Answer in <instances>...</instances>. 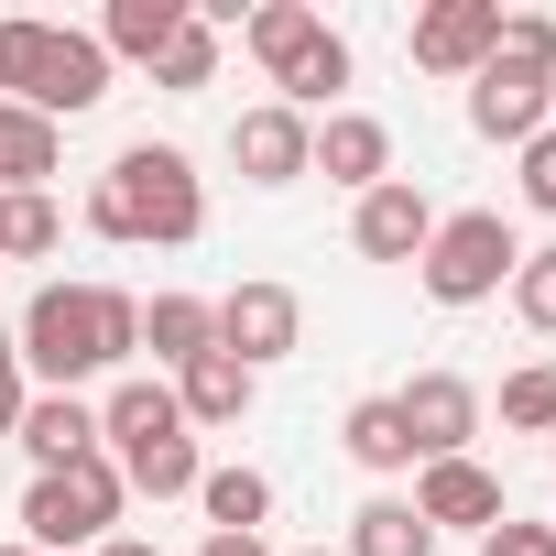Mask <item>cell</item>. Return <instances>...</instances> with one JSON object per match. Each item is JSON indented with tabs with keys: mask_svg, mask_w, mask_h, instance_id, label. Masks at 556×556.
<instances>
[{
	"mask_svg": "<svg viewBox=\"0 0 556 556\" xmlns=\"http://www.w3.org/2000/svg\"><path fill=\"white\" fill-rule=\"evenodd\" d=\"M12 350H23V382L77 393V382H99V371H121V361L142 350V306H131L121 285H45V295L23 306Z\"/></svg>",
	"mask_w": 556,
	"mask_h": 556,
	"instance_id": "6da1fadb",
	"label": "cell"
},
{
	"mask_svg": "<svg viewBox=\"0 0 556 556\" xmlns=\"http://www.w3.org/2000/svg\"><path fill=\"white\" fill-rule=\"evenodd\" d=\"M88 229L99 240H153V251H186L207 229V186L175 142H131L99 186H88Z\"/></svg>",
	"mask_w": 556,
	"mask_h": 556,
	"instance_id": "7a4b0ae2",
	"label": "cell"
},
{
	"mask_svg": "<svg viewBox=\"0 0 556 556\" xmlns=\"http://www.w3.org/2000/svg\"><path fill=\"white\" fill-rule=\"evenodd\" d=\"M121 513H131V491H121V469H110V447H99V458L34 469V491H23V545H34V556H77V545H110Z\"/></svg>",
	"mask_w": 556,
	"mask_h": 556,
	"instance_id": "3957f363",
	"label": "cell"
},
{
	"mask_svg": "<svg viewBox=\"0 0 556 556\" xmlns=\"http://www.w3.org/2000/svg\"><path fill=\"white\" fill-rule=\"evenodd\" d=\"M513 262H523V240H513L502 207H447L437 240L415 251V285H426L437 306H491V295L513 285Z\"/></svg>",
	"mask_w": 556,
	"mask_h": 556,
	"instance_id": "277c9868",
	"label": "cell"
},
{
	"mask_svg": "<svg viewBox=\"0 0 556 556\" xmlns=\"http://www.w3.org/2000/svg\"><path fill=\"white\" fill-rule=\"evenodd\" d=\"M218 350H229L240 371L295 361V350H306V295H295V285H273V273L229 285V295H218Z\"/></svg>",
	"mask_w": 556,
	"mask_h": 556,
	"instance_id": "5b68a950",
	"label": "cell"
},
{
	"mask_svg": "<svg viewBox=\"0 0 556 556\" xmlns=\"http://www.w3.org/2000/svg\"><path fill=\"white\" fill-rule=\"evenodd\" d=\"M393 415H404V437H415V469L426 458H469V437H480V382L469 371H415L404 393H393Z\"/></svg>",
	"mask_w": 556,
	"mask_h": 556,
	"instance_id": "8992f818",
	"label": "cell"
},
{
	"mask_svg": "<svg viewBox=\"0 0 556 556\" xmlns=\"http://www.w3.org/2000/svg\"><path fill=\"white\" fill-rule=\"evenodd\" d=\"M491 45H502V0H437V12H415V45H404V55H415L426 77H458V88H469V77L491 66Z\"/></svg>",
	"mask_w": 556,
	"mask_h": 556,
	"instance_id": "52a82bcc",
	"label": "cell"
},
{
	"mask_svg": "<svg viewBox=\"0 0 556 556\" xmlns=\"http://www.w3.org/2000/svg\"><path fill=\"white\" fill-rule=\"evenodd\" d=\"M99 99H110V45L55 23V34H45V66H34V99H23V110H34V121H88Z\"/></svg>",
	"mask_w": 556,
	"mask_h": 556,
	"instance_id": "ba28073f",
	"label": "cell"
},
{
	"mask_svg": "<svg viewBox=\"0 0 556 556\" xmlns=\"http://www.w3.org/2000/svg\"><path fill=\"white\" fill-rule=\"evenodd\" d=\"M229 164H240L251 186H295V175L317 164V121H306V110H285V99H262V110H240V121H229Z\"/></svg>",
	"mask_w": 556,
	"mask_h": 556,
	"instance_id": "9c48e42d",
	"label": "cell"
},
{
	"mask_svg": "<svg viewBox=\"0 0 556 556\" xmlns=\"http://www.w3.org/2000/svg\"><path fill=\"white\" fill-rule=\"evenodd\" d=\"M437 240V197L415 186V175H393V186H371L361 207H350V251L361 262H415Z\"/></svg>",
	"mask_w": 556,
	"mask_h": 556,
	"instance_id": "30bf717a",
	"label": "cell"
},
{
	"mask_svg": "<svg viewBox=\"0 0 556 556\" xmlns=\"http://www.w3.org/2000/svg\"><path fill=\"white\" fill-rule=\"evenodd\" d=\"M306 175H328V186L371 197V186H393V131H382L371 110H328V121H317V164H306Z\"/></svg>",
	"mask_w": 556,
	"mask_h": 556,
	"instance_id": "8fae6325",
	"label": "cell"
},
{
	"mask_svg": "<svg viewBox=\"0 0 556 556\" xmlns=\"http://www.w3.org/2000/svg\"><path fill=\"white\" fill-rule=\"evenodd\" d=\"M415 513H426V534H437V523L491 534V523H502V480H491L480 458H426V469H415Z\"/></svg>",
	"mask_w": 556,
	"mask_h": 556,
	"instance_id": "7c38bea8",
	"label": "cell"
},
{
	"mask_svg": "<svg viewBox=\"0 0 556 556\" xmlns=\"http://www.w3.org/2000/svg\"><path fill=\"white\" fill-rule=\"evenodd\" d=\"M12 447H23L34 469L99 458V404H88V393H34V404H23V426H12Z\"/></svg>",
	"mask_w": 556,
	"mask_h": 556,
	"instance_id": "4fadbf2b",
	"label": "cell"
},
{
	"mask_svg": "<svg viewBox=\"0 0 556 556\" xmlns=\"http://www.w3.org/2000/svg\"><path fill=\"white\" fill-rule=\"evenodd\" d=\"M469 131H480V142H513V153H523V142L545 131V77L480 66V77H469Z\"/></svg>",
	"mask_w": 556,
	"mask_h": 556,
	"instance_id": "5bb4252c",
	"label": "cell"
},
{
	"mask_svg": "<svg viewBox=\"0 0 556 556\" xmlns=\"http://www.w3.org/2000/svg\"><path fill=\"white\" fill-rule=\"evenodd\" d=\"M251 393H262V371H240L229 350H197V361L175 371V415H186V426H240Z\"/></svg>",
	"mask_w": 556,
	"mask_h": 556,
	"instance_id": "9a60e30c",
	"label": "cell"
},
{
	"mask_svg": "<svg viewBox=\"0 0 556 556\" xmlns=\"http://www.w3.org/2000/svg\"><path fill=\"white\" fill-rule=\"evenodd\" d=\"M55 164H66L55 121H34V110L0 99V197H45V186H55Z\"/></svg>",
	"mask_w": 556,
	"mask_h": 556,
	"instance_id": "2e32d148",
	"label": "cell"
},
{
	"mask_svg": "<svg viewBox=\"0 0 556 556\" xmlns=\"http://www.w3.org/2000/svg\"><path fill=\"white\" fill-rule=\"evenodd\" d=\"M186 12H197V0H110V12H99V45H110V66L131 55V66H153L175 34H186Z\"/></svg>",
	"mask_w": 556,
	"mask_h": 556,
	"instance_id": "e0dca14e",
	"label": "cell"
},
{
	"mask_svg": "<svg viewBox=\"0 0 556 556\" xmlns=\"http://www.w3.org/2000/svg\"><path fill=\"white\" fill-rule=\"evenodd\" d=\"M339 88H350V45H339L328 23H317V34H306L285 66H273V99H285V110H328Z\"/></svg>",
	"mask_w": 556,
	"mask_h": 556,
	"instance_id": "ac0fdd59",
	"label": "cell"
},
{
	"mask_svg": "<svg viewBox=\"0 0 556 556\" xmlns=\"http://www.w3.org/2000/svg\"><path fill=\"white\" fill-rule=\"evenodd\" d=\"M142 350H153L164 371H186L197 350H218V306H207V295H153V306H142Z\"/></svg>",
	"mask_w": 556,
	"mask_h": 556,
	"instance_id": "d6986e66",
	"label": "cell"
},
{
	"mask_svg": "<svg viewBox=\"0 0 556 556\" xmlns=\"http://www.w3.org/2000/svg\"><path fill=\"white\" fill-rule=\"evenodd\" d=\"M339 447L371 469V480H393V469H415V437H404V415H393V393H361L350 415H339Z\"/></svg>",
	"mask_w": 556,
	"mask_h": 556,
	"instance_id": "ffe728a7",
	"label": "cell"
},
{
	"mask_svg": "<svg viewBox=\"0 0 556 556\" xmlns=\"http://www.w3.org/2000/svg\"><path fill=\"white\" fill-rule=\"evenodd\" d=\"M339 556H437V534H426V513H415V502L371 491V502L350 513V545H339Z\"/></svg>",
	"mask_w": 556,
	"mask_h": 556,
	"instance_id": "44dd1931",
	"label": "cell"
},
{
	"mask_svg": "<svg viewBox=\"0 0 556 556\" xmlns=\"http://www.w3.org/2000/svg\"><path fill=\"white\" fill-rule=\"evenodd\" d=\"M197 502H207V534H262L273 523V480L262 469H207Z\"/></svg>",
	"mask_w": 556,
	"mask_h": 556,
	"instance_id": "7402d4cb",
	"label": "cell"
},
{
	"mask_svg": "<svg viewBox=\"0 0 556 556\" xmlns=\"http://www.w3.org/2000/svg\"><path fill=\"white\" fill-rule=\"evenodd\" d=\"M306 34H317V12H306V0H262V12H240V45H251V66H262V77L285 66Z\"/></svg>",
	"mask_w": 556,
	"mask_h": 556,
	"instance_id": "603a6c76",
	"label": "cell"
},
{
	"mask_svg": "<svg viewBox=\"0 0 556 556\" xmlns=\"http://www.w3.org/2000/svg\"><path fill=\"white\" fill-rule=\"evenodd\" d=\"M153 88H175V99H197V88H218V23H197L186 12V34L153 55Z\"/></svg>",
	"mask_w": 556,
	"mask_h": 556,
	"instance_id": "cb8c5ba5",
	"label": "cell"
},
{
	"mask_svg": "<svg viewBox=\"0 0 556 556\" xmlns=\"http://www.w3.org/2000/svg\"><path fill=\"white\" fill-rule=\"evenodd\" d=\"M66 240V207L55 197H0V262H45Z\"/></svg>",
	"mask_w": 556,
	"mask_h": 556,
	"instance_id": "d4e9b609",
	"label": "cell"
},
{
	"mask_svg": "<svg viewBox=\"0 0 556 556\" xmlns=\"http://www.w3.org/2000/svg\"><path fill=\"white\" fill-rule=\"evenodd\" d=\"M491 66H513V77H545V88H556V12H502Z\"/></svg>",
	"mask_w": 556,
	"mask_h": 556,
	"instance_id": "484cf974",
	"label": "cell"
},
{
	"mask_svg": "<svg viewBox=\"0 0 556 556\" xmlns=\"http://www.w3.org/2000/svg\"><path fill=\"white\" fill-rule=\"evenodd\" d=\"M502 426H523V437H556V361H523V371H502Z\"/></svg>",
	"mask_w": 556,
	"mask_h": 556,
	"instance_id": "4316f807",
	"label": "cell"
},
{
	"mask_svg": "<svg viewBox=\"0 0 556 556\" xmlns=\"http://www.w3.org/2000/svg\"><path fill=\"white\" fill-rule=\"evenodd\" d=\"M45 34H55V23H34V12H12V23H0V99H12V110L34 99V66H45Z\"/></svg>",
	"mask_w": 556,
	"mask_h": 556,
	"instance_id": "83f0119b",
	"label": "cell"
},
{
	"mask_svg": "<svg viewBox=\"0 0 556 556\" xmlns=\"http://www.w3.org/2000/svg\"><path fill=\"white\" fill-rule=\"evenodd\" d=\"M513 317H523L534 339H556V251H523V262H513Z\"/></svg>",
	"mask_w": 556,
	"mask_h": 556,
	"instance_id": "f1b7e54d",
	"label": "cell"
},
{
	"mask_svg": "<svg viewBox=\"0 0 556 556\" xmlns=\"http://www.w3.org/2000/svg\"><path fill=\"white\" fill-rule=\"evenodd\" d=\"M523 207H545V218H556V121L523 142Z\"/></svg>",
	"mask_w": 556,
	"mask_h": 556,
	"instance_id": "f546056e",
	"label": "cell"
},
{
	"mask_svg": "<svg viewBox=\"0 0 556 556\" xmlns=\"http://www.w3.org/2000/svg\"><path fill=\"white\" fill-rule=\"evenodd\" d=\"M480 556H556V534H545V523H513V513H502V523L480 534Z\"/></svg>",
	"mask_w": 556,
	"mask_h": 556,
	"instance_id": "4dcf8cb0",
	"label": "cell"
},
{
	"mask_svg": "<svg viewBox=\"0 0 556 556\" xmlns=\"http://www.w3.org/2000/svg\"><path fill=\"white\" fill-rule=\"evenodd\" d=\"M23 404H34V382H23V361H0V437L23 426Z\"/></svg>",
	"mask_w": 556,
	"mask_h": 556,
	"instance_id": "1f68e13d",
	"label": "cell"
},
{
	"mask_svg": "<svg viewBox=\"0 0 556 556\" xmlns=\"http://www.w3.org/2000/svg\"><path fill=\"white\" fill-rule=\"evenodd\" d=\"M197 556H273V545H262V534H207Z\"/></svg>",
	"mask_w": 556,
	"mask_h": 556,
	"instance_id": "d6a6232c",
	"label": "cell"
},
{
	"mask_svg": "<svg viewBox=\"0 0 556 556\" xmlns=\"http://www.w3.org/2000/svg\"><path fill=\"white\" fill-rule=\"evenodd\" d=\"M88 556H164V545H142V534H110V545H88Z\"/></svg>",
	"mask_w": 556,
	"mask_h": 556,
	"instance_id": "836d02e7",
	"label": "cell"
},
{
	"mask_svg": "<svg viewBox=\"0 0 556 556\" xmlns=\"http://www.w3.org/2000/svg\"><path fill=\"white\" fill-rule=\"evenodd\" d=\"M0 556H34V545H0Z\"/></svg>",
	"mask_w": 556,
	"mask_h": 556,
	"instance_id": "e575fe53",
	"label": "cell"
},
{
	"mask_svg": "<svg viewBox=\"0 0 556 556\" xmlns=\"http://www.w3.org/2000/svg\"><path fill=\"white\" fill-rule=\"evenodd\" d=\"M545 121H556V88H545Z\"/></svg>",
	"mask_w": 556,
	"mask_h": 556,
	"instance_id": "d590c367",
	"label": "cell"
},
{
	"mask_svg": "<svg viewBox=\"0 0 556 556\" xmlns=\"http://www.w3.org/2000/svg\"><path fill=\"white\" fill-rule=\"evenodd\" d=\"M306 556H328V545H306Z\"/></svg>",
	"mask_w": 556,
	"mask_h": 556,
	"instance_id": "8d00e7d4",
	"label": "cell"
},
{
	"mask_svg": "<svg viewBox=\"0 0 556 556\" xmlns=\"http://www.w3.org/2000/svg\"><path fill=\"white\" fill-rule=\"evenodd\" d=\"M545 447H556V437H545Z\"/></svg>",
	"mask_w": 556,
	"mask_h": 556,
	"instance_id": "74e56055",
	"label": "cell"
},
{
	"mask_svg": "<svg viewBox=\"0 0 556 556\" xmlns=\"http://www.w3.org/2000/svg\"><path fill=\"white\" fill-rule=\"evenodd\" d=\"M545 534H556V523H545Z\"/></svg>",
	"mask_w": 556,
	"mask_h": 556,
	"instance_id": "f35d334b",
	"label": "cell"
}]
</instances>
